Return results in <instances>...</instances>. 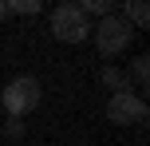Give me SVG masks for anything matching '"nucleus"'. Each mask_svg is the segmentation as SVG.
I'll use <instances>...</instances> for the list:
<instances>
[{
    "mask_svg": "<svg viewBox=\"0 0 150 146\" xmlns=\"http://www.w3.org/2000/svg\"><path fill=\"white\" fill-rule=\"evenodd\" d=\"M40 99H44V91H40V79L36 75H20L12 79V83L4 87V95H0V103H4L8 118H24L28 111L40 107Z\"/></svg>",
    "mask_w": 150,
    "mask_h": 146,
    "instance_id": "f257e3e1",
    "label": "nucleus"
},
{
    "mask_svg": "<svg viewBox=\"0 0 150 146\" xmlns=\"http://www.w3.org/2000/svg\"><path fill=\"white\" fill-rule=\"evenodd\" d=\"M52 36L59 39V44H83V39L91 36V16H83L75 0L71 4L63 0V4L52 12Z\"/></svg>",
    "mask_w": 150,
    "mask_h": 146,
    "instance_id": "f03ea898",
    "label": "nucleus"
},
{
    "mask_svg": "<svg viewBox=\"0 0 150 146\" xmlns=\"http://www.w3.org/2000/svg\"><path fill=\"white\" fill-rule=\"evenodd\" d=\"M130 39H134V28H130L119 12L103 16V20H99V28H95V47H99V55H107V59H115L119 51H127Z\"/></svg>",
    "mask_w": 150,
    "mask_h": 146,
    "instance_id": "7ed1b4c3",
    "label": "nucleus"
},
{
    "mask_svg": "<svg viewBox=\"0 0 150 146\" xmlns=\"http://www.w3.org/2000/svg\"><path fill=\"white\" fill-rule=\"evenodd\" d=\"M107 118L119 126H130V123H146V99L142 95H130V91H115L107 99Z\"/></svg>",
    "mask_w": 150,
    "mask_h": 146,
    "instance_id": "20e7f679",
    "label": "nucleus"
},
{
    "mask_svg": "<svg viewBox=\"0 0 150 146\" xmlns=\"http://www.w3.org/2000/svg\"><path fill=\"white\" fill-rule=\"evenodd\" d=\"M122 8H127L122 20H127L130 28H146L150 24V0H122Z\"/></svg>",
    "mask_w": 150,
    "mask_h": 146,
    "instance_id": "39448f33",
    "label": "nucleus"
},
{
    "mask_svg": "<svg viewBox=\"0 0 150 146\" xmlns=\"http://www.w3.org/2000/svg\"><path fill=\"white\" fill-rule=\"evenodd\" d=\"M75 4H79V12H83V16L95 12L99 20H103V16H111L115 8H119V0H75Z\"/></svg>",
    "mask_w": 150,
    "mask_h": 146,
    "instance_id": "423d86ee",
    "label": "nucleus"
},
{
    "mask_svg": "<svg viewBox=\"0 0 150 146\" xmlns=\"http://www.w3.org/2000/svg\"><path fill=\"white\" fill-rule=\"evenodd\" d=\"M99 79H103V87H111V95L115 91H130V87H127V71H119V67H103Z\"/></svg>",
    "mask_w": 150,
    "mask_h": 146,
    "instance_id": "0eeeda50",
    "label": "nucleus"
},
{
    "mask_svg": "<svg viewBox=\"0 0 150 146\" xmlns=\"http://www.w3.org/2000/svg\"><path fill=\"white\" fill-rule=\"evenodd\" d=\"M8 16H36L40 8H44V0H4Z\"/></svg>",
    "mask_w": 150,
    "mask_h": 146,
    "instance_id": "6e6552de",
    "label": "nucleus"
},
{
    "mask_svg": "<svg viewBox=\"0 0 150 146\" xmlns=\"http://www.w3.org/2000/svg\"><path fill=\"white\" fill-rule=\"evenodd\" d=\"M130 75H134L138 87L150 83V55H134V63H130Z\"/></svg>",
    "mask_w": 150,
    "mask_h": 146,
    "instance_id": "1a4fd4ad",
    "label": "nucleus"
},
{
    "mask_svg": "<svg viewBox=\"0 0 150 146\" xmlns=\"http://www.w3.org/2000/svg\"><path fill=\"white\" fill-rule=\"evenodd\" d=\"M4 134H8V138H24V118H8V123H4Z\"/></svg>",
    "mask_w": 150,
    "mask_h": 146,
    "instance_id": "9d476101",
    "label": "nucleus"
},
{
    "mask_svg": "<svg viewBox=\"0 0 150 146\" xmlns=\"http://www.w3.org/2000/svg\"><path fill=\"white\" fill-rule=\"evenodd\" d=\"M4 16H8V8H4V0H0V20H4Z\"/></svg>",
    "mask_w": 150,
    "mask_h": 146,
    "instance_id": "9b49d317",
    "label": "nucleus"
}]
</instances>
